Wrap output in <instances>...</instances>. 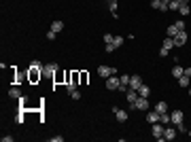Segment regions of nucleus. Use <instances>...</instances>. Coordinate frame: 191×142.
<instances>
[{"label":"nucleus","instance_id":"obj_9","mask_svg":"<svg viewBox=\"0 0 191 142\" xmlns=\"http://www.w3.org/2000/svg\"><path fill=\"white\" fill-rule=\"evenodd\" d=\"M183 117H185V115H183V110H172V112H170V119H172V123H174V125H179L180 121H183Z\"/></svg>","mask_w":191,"mask_h":142},{"label":"nucleus","instance_id":"obj_11","mask_svg":"<svg viewBox=\"0 0 191 142\" xmlns=\"http://www.w3.org/2000/svg\"><path fill=\"white\" fill-rule=\"evenodd\" d=\"M43 76V70H36V68H30V83H36L38 79Z\"/></svg>","mask_w":191,"mask_h":142},{"label":"nucleus","instance_id":"obj_21","mask_svg":"<svg viewBox=\"0 0 191 142\" xmlns=\"http://www.w3.org/2000/svg\"><path fill=\"white\" fill-rule=\"evenodd\" d=\"M168 9H170V11H179L180 2H179V0H170V2H168Z\"/></svg>","mask_w":191,"mask_h":142},{"label":"nucleus","instance_id":"obj_15","mask_svg":"<svg viewBox=\"0 0 191 142\" xmlns=\"http://www.w3.org/2000/svg\"><path fill=\"white\" fill-rule=\"evenodd\" d=\"M136 98H138V91H136V89H128V91H125V100H128V102H134Z\"/></svg>","mask_w":191,"mask_h":142},{"label":"nucleus","instance_id":"obj_14","mask_svg":"<svg viewBox=\"0 0 191 142\" xmlns=\"http://www.w3.org/2000/svg\"><path fill=\"white\" fill-rule=\"evenodd\" d=\"M176 81H179V85H180V87H189V81H191V76H187V74L183 72V76H179Z\"/></svg>","mask_w":191,"mask_h":142},{"label":"nucleus","instance_id":"obj_31","mask_svg":"<svg viewBox=\"0 0 191 142\" xmlns=\"http://www.w3.org/2000/svg\"><path fill=\"white\" fill-rule=\"evenodd\" d=\"M176 28H179V32H183V30H185V21H183V19H180V21H176Z\"/></svg>","mask_w":191,"mask_h":142},{"label":"nucleus","instance_id":"obj_39","mask_svg":"<svg viewBox=\"0 0 191 142\" xmlns=\"http://www.w3.org/2000/svg\"><path fill=\"white\" fill-rule=\"evenodd\" d=\"M15 121H17V123H24V112H19V115H17V119H15Z\"/></svg>","mask_w":191,"mask_h":142},{"label":"nucleus","instance_id":"obj_8","mask_svg":"<svg viewBox=\"0 0 191 142\" xmlns=\"http://www.w3.org/2000/svg\"><path fill=\"white\" fill-rule=\"evenodd\" d=\"M185 43H187V32L183 30V32H179V34L174 36V45H176V47H183Z\"/></svg>","mask_w":191,"mask_h":142},{"label":"nucleus","instance_id":"obj_2","mask_svg":"<svg viewBox=\"0 0 191 142\" xmlns=\"http://www.w3.org/2000/svg\"><path fill=\"white\" fill-rule=\"evenodd\" d=\"M164 130H166V125H164V123H159V121L153 123V136H155L157 140H159V138H164Z\"/></svg>","mask_w":191,"mask_h":142},{"label":"nucleus","instance_id":"obj_30","mask_svg":"<svg viewBox=\"0 0 191 142\" xmlns=\"http://www.w3.org/2000/svg\"><path fill=\"white\" fill-rule=\"evenodd\" d=\"M168 53H170V49H166V47H161V49H159V57H166Z\"/></svg>","mask_w":191,"mask_h":142},{"label":"nucleus","instance_id":"obj_4","mask_svg":"<svg viewBox=\"0 0 191 142\" xmlns=\"http://www.w3.org/2000/svg\"><path fill=\"white\" fill-rule=\"evenodd\" d=\"M140 85H142V79H140L138 74H132L130 76V89H136V91H138Z\"/></svg>","mask_w":191,"mask_h":142},{"label":"nucleus","instance_id":"obj_37","mask_svg":"<svg viewBox=\"0 0 191 142\" xmlns=\"http://www.w3.org/2000/svg\"><path fill=\"white\" fill-rule=\"evenodd\" d=\"M13 140H15L13 136H2V142H13Z\"/></svg>","mask_w":191,"mask_h":142},{"label":"nucleus","instance_id":"obj_16","mask_svg":"<svg viewBox=\"0 0 191 142\" xmlns=\"http://www.w3.org/2000/svg\"><path fill=\"white\" fill-rule=\"evenodd\" d=\"M147 121H149L151 125H153V123H157V121H159V112H157V110L149 112V115H147Z\"/></svg>","mask_w":191,"mask_h":142},{"label":"nucleus","instance_id":"obj_32","mask_svg":"<svg viewBox=\"0 0 191 142\" xmlns=\"http://www.w3.org/2000/svg\"><path fill=\"white\" fill-rule=\"evenodd\" d=\"M70 95H72V100H81V91H77V89H74Z\"/></svg>","mask_w":191,"mask_h":142},{"label":"nucleus","instance_id":"obj_7","mask_svg":"<svg viewBox=\"0 0 191 142\" xmlns=\"http://www.w3.org/2000/svg\"><path fill=\"white\" fill-rule=\"evenodd\" d=\"M113 112H115V117H117V121H119V123H125V121H128V112H125V110H121V108L113 106Z\"/></svg>","mask_w":191,"mask_h":142},{"label":"nucleus","instance_id":"obj_35","mask_svg":"<svg viewBox=\"0 0 191 142\" xmlns=\"http://www.w3.org/2000/svg\"><path fill=\"white\" fill-rule=\"evenodd\" d=\"M176 130H179V131H187V127H185V123H183V121H180L179 125H176Z\"/></svg>","mask_w":191,"mask_h":142},{"label":"nucleus","instance_id":"obj_27","mask_svg":"<svg viewBox=\"0 0 191 142\" xmlns=\"http://www.w3.org/2000/svg\"><path fill=\"white\" fill-rule=\"evenodd\" d=\"M30 68H36V70H43V64H40L38 59H32V64H30Z\"/></svg>","mask_w":191,"mask_h":142},{"label":"nucleus","instance_id":"obj_18","mask_svg":"<svg viewBox=\"0 0 191 142\" xmlns=\"http://www.w3.org/2000/svg\"><path fill=\"white\" fill-rule=\"evenodd\" d=\"M9 98H13V100H19V98H21V91H19L17 87H11V89H9Z\"/></svg>","mask_w":191,"mask_h":142},{"label":"nucleus","instance_id":"obj_17","mask_svg":"<svg viewBox=\"0 0 191 142\" xmlns=\"http://www.w3.org/2000/svg\"><path fill=\"white\" fill-rule=\"evenodd\" d=\"M51 30H53V32H62V30H64V21H60V19H55V21L51 24Z\"/></svg>","mask_w":191,"mask_h":142},{"label":"nucleus","instance_id":"obj_13","mask_svg":"<svg viewBox=\"0 0 191 142\" xmlns=\"http://www.w3.org/2000/svg\"><path fill=\"white\" fill-rule=\"evenodd\" d=\"M161 47H166V49H170V51H172V49L176 47V45H174V38H172V36H166V38H164V45H161Z\"/></svg>","mask_w":191,"mask_h":142},{"label":"nucleus","instance_id":"obj_29","mask_svg":"<svg viewBox=\"0 0 191 142\" xmlns=\"http://www.w3.org/2000/svg\"><path fill=\"white\" fill-rule=\"evenodd\" d=\"M115 49H117V45H115V43H106V53H113Z\"/></svg>","mask_w":191,"mask_h":142},{"label":"nucleus","instance_id":"obj_5","mask_svg":"<svg viewBox=\"0 0 191 142\" xmlns=\"http://www.w3.org/2000/svg\"><path fill=\"white\" fill-rule=\"evenodd\" d=\"M55 72H58V66H55V64L43 66V76H55Z\"/></svg>","mask_w":191,"mask_h":142},{"label":"nucleus","instance_id":"obj_25","mask_svg":"<svg viewBox=\"0 0 191 142\" xmlns=\"http://www.w3.org/2000/svg\"><path fill=\"white\" fill-rule=\"evenodd\" d=\"M119 83H121V85H128V87H130V74H121V76H119Z\"/></svg>","mask_w":191,"mask_h":142},{"label":"nucleus","instance_id":"obj_34","mask_svg":"<svg viewBox=\"0 0 191 142\" xmlns=\"http://www.w3.org/2000/svg\"><path fill=\"white\" fill-rule=\"evenodd\" d=\"M55 34H58V32H53V30H49V32H47V38H49V40H53V38H55Z\"/></svg>","mask_w":191,"mask_h":142},{"label":"nucleus","instance_id":"obj_26","mask_svg":"<svg viewBox=\"0 0 191 142\" xmlns=\"http://www.w3.org/2000/svg\"><path fill=\"white\" fill-rule=\"evenodd\" d=\"M179 11H180V15H189V13H191V7H189V4H180Z\"/></svg>","mask_w":191,"mask_h":142},{"label":"nucleus","instance_id":"obj_1","mask_svg":"<svg viewBox=\"0 0 191 142\" xmlns=\"http://www.w3.org/2000/svg\"><path fill=\"white\" fill-rule=\"evenodd\" d=\"M130 108H136V110H149V98L138 95L134 102H130Z\"/></svg>","mask_w":191,"mask_h":142},{"label":"nucleus","instance_id":"obj_6","mask_svg":"<svg viewBox=\"0 0 191 142\" xmlns=\"http://www.w3.org/2000/svg\"><path fill=\"white\" fill-rule=\"evenodd\" d=\"M98 74H100L102 79H108L110 74H115V68H110V66H100V68H98Z\"/></svg>","mask_w":191,"mask_h":142},{"label":"nucleus","instance_id":"obj_23","mask_svg":"<svg viewBox=\"0 0 191 142\" xmlns=\"http://www.w3.org/2000/svg\"><path fill=\"white\" fill-rule=\"evenodd\" d=\"M155 110H157V112H168V104H166V102H157Z\"/></svg>","mask_w":191,"mask_h":142},{"label":"nucleus","instance_id":"obj_33","mask_svg":"<svg viewBox=\"0 0 191 142\" xmlns=\"http://www.w3.org/2000/svg\"><path fill=\"white\" fill-rule=\"evenodd\" d=\"M113 38H115L113 34H104V45H106V43H113Z\"/></svg>","mask_w":191,"mask_h":142},{"label":"nucleus","instance_id":"obj_36","mask_svg":"<svg viewBox=\"0 0 191 142\" xmlns=\"http://www.w3.org/2000/svg\"><path fill=\"white\" fill-rule=\"evenodd\" d=\"M81 83H87V72H81Z\"/></svg>","mask_w":191,"mask_h":142},{"label":"nucleus","instance_id":"obj_24","mask_svg":"<svg viewBox=\"0 0 191 142\" xmlns=\"http://www.w3.org/2000/svg\"><path fill=\"white\" fill-rule=\"evenodd\" d=\"M166 34H168V36H172V38H174V36L179 34V28H176V25H168Z\"/></svg>","mask_w":191,"mask_h":142},{"label":"nucleus","instance_id":"obj_43","mask_svg":"<svg viewBox=\"0 0 191 142\" xmlns=\"http://www.w3.org/2000/svg\"><path fill=\"white\" fill-rule=\"evenodd\" d=\"M189 98H191V87H189Z\"/></svg>","mask_w":191,"mask_h":142},{"label":"nucleus","instance_id":"obj_40","mask_svg":"<svg viewBox=\"0 0 191 142\" xmlns=\"http://www.w3.org/2000/svg\"><path fill=\"white\" fill-rule=\"evenodd\" d=\"M185 74H187V76H191V68H185Z\"/></svg>","mask_w":191,"mask_h":142},{"label":"nucleus","instance_id":"obj_10","mask_svg":"<svg viewBox=\"0 0 191 142\" xmlns=\"http://www.w3.org/2000/svg\"><path fill=\"white\" fill-rule=\"evenodd\" d=\"M174 138H176V130L170 127V125H166V130H164V140H174Z\"/></svg>","mask_w":191,"mask_h":142},{"label":"nucleus","instance_id":"obj_28","mask_svg":"<svg viewBox=\"0 0 191 142\" xmlns=\"http://www.w3.org/2000/svg\"><path fill=\"white\" fill-rule=\"evenodd\" d=\"M113 43H115V45H117V47H121V45H123V36H115V38H113Z\"/></svg>","mask_w":191,"mask_h":142},{"label":"nucleus","instance_id":"obj_41","mask_svg":"<svg viewBox=\"0 0 191 142\" xmlns=\"http://www.w3.org/2000/svg\"><path fill=\"white\" fill-rule=\"evenodd\" d=\"M179 2H180V4H189L191 0H179Z\"/></svg>","mask_w":191,"mask_h":142},{"label":"nucleus","instance_id":"obj_12","mask_svg":"<svg viewBox=\"0 0 191 142\" xmlns=\"http://www.w3.org/2000/svg\"><path fill=\"white\" fill-rule=\"evenodd\" d=\"M151 7L157 9V11H168V4H166V2H161V0H151Z\"/></svg>","mask_w":191,"mask_h":142},{"label":"nucleus","instance_id":"obj_19","mask_svg":"<svg viewBox=\"0 0 191 142\" xmlns=\"http://www.w3.org/2000/svg\"><path fill=\"white\" fill-rule=\"evenodd\" d=\"M138 95H142V98H149V95H151V89H149V85H140V89H138Z\"/></svg>","mask_w":191,"mask_h":142},{"label":"nucleus","instance_id":"obj_38","mask_svg":"<svg viewBox=\"0 0 191 142\" xmlns=\"http://www.w3.org/2000/svg\"><path fill=\"white\" fill-rule=\"evenodd\" d=\"M64 140V136H53V138H51V142H62Z\"/></svg>","mask_w":191,"mask_h":142},{"label":"nucleus","instance_id":"obj_22","mask_svg":"<svg viewBox=\"0 0 191 142\" xmlns=\"http://www.w3.org/2000/svg\"><path fill=\"white\" fill-rule=\"evenodd\" d=\"M183 72H185V68L174 66V68H172V76H174V79H179V76H183Z\"/></svg>","mask_w":191,"mask_h":142},{"label":"nucleus","instance_id":"obj_44","mask_svg":"<svg viewBox=\"0 0 191 142\" xmlns=\"http://www.w3.org/2000/svg\"><path fill=\"white\" fill-rule=\"evenodd\" d=\"M110 2H117V0H110Z\"/></svg>","mask_w":191,"mask_h":142},{"label":"nucleus","instance_id":"obj_42","mask_svg":"<svg viewBox=\"0 0 191 142\" xmlns=\"http://www.w3.org/2000/svg\"><path fill=\"white\" fill-rule=\"evenodd\" d=\"M161 2H166V4H168V2H170V0H161Z\"/></svg>","mask_w":191,"mask_h":142},{"label":"nucleus","instance_id":"obj_20","mask_svg":"<svg viewBox=\"0 0 191 142\" xmlns=\"http://www.w3.org/2000/svg\"><path fill=\"white\" fill-rule=\"evenodd\" d=\"M172 119H170V112H159V123H164V125H168Z\"/></svg>","mask_w":191,"mask_h":142},{"label":"nucleus","instance_id":"obj_3","mask_svg":"<svg viewBox=\"0 0 191 142\" xmlns=\"http://www.w3.org/2000/svg\"><path fill=\"white\" fill-rule=\"evenodd\" d=\"M119 76H115V74H110L106 79V89H119Z\"/></svg>","mask_w":191,"mask_h":142}]
</instances>
